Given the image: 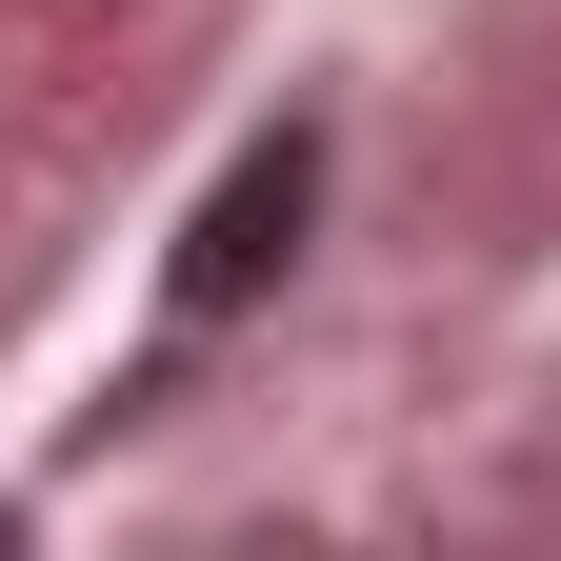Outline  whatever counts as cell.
Masks as SVG:
<instances>
[{
    "label": "cell",
    "instance_id": "obj_1",
    "mask_svg": "<svg viewBox=\"0 0 561 561\" xmlns=\"http://www.w3.org/2000/svg\"><path fill=\"white\" fill-rule=\"evenodd\" d=\"M301 181H321L301 140H261V161L201 201V241H181V321H221V301H261V280L301 261Z\"/></svg>",
    "mask_w": 561,
    "mask_h": 561
}]
</instances>
